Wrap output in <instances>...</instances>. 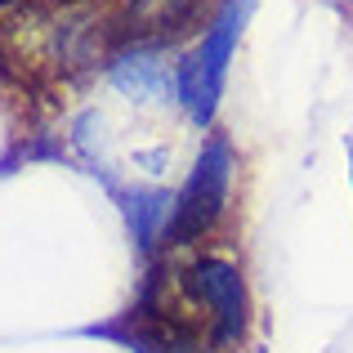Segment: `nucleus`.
<instances>
[{
	"instance_id": "obj_1",
	"label": "nucleus",
	"mask_w": 353,
	"mask_h": 353,
	"mask_svg": "<svg viewBox=\"0 0 353 353\" xmlns=\"http://www.w3.org/2000/svg\"><path fill=\"white\" fill-rule=\"evenodd\" d=\"M246 18H250V0H219L206 36H201L197 50L174 72L179 103L188 108V117L197 121V125H210V121H215L219 94H224V81H228V63H233L237 41H241V32H246Z\"/></svg>"
},
{
	"instance_id": "obj_2",
	"label": "nucleus",
	"mask_w": 353,
	"mask_h": 353,
	"mask_svg": "<svg viewBox=\"0 0 353 353\" xmlns=\"http://www.w3.org/2000/svg\"><path fill=\"white\" fill-rule=\"evenodd\" d=\"M233 174H237L233 143L224 134H210L188 170V183L174 197L170 224H165V246H192V241H201L219 224V215L228 206V192H233Z\"/></svg>"
},
{
	"instance_id": "obj_3",
	"label": "nucleus",
	"mask_w": 353,
	"mask_h": 353,
	"mask_svg": "<svg viewBox=\"0 0 353 353\" xmlns=\"http://www.w3.org/2000/svg\"><path fill=\"white\" fill-rule=\"evenodd\" d=\"M183 291L206 318V336L215 349H241L250 331V286L241 268L224 255H201L183 268Z\"/></svg>"
},
{
	"instance_id": "obj_4",
	"label": "nucleus",
	"mask_w": 353,
	"mask_h": 353,
	"mask_svg": "<svg viewBox=\"0 0 353 353\" xmlns=\"http://www.w3.org/2000/svg\"><path fill=\"white\" fill-rule=\"evenodd\" d=\"M90 336H108L117 340V345H125L130 353H210L206 340L197 327H188L183 318H174V313L157 309L152 295H143V300L134 304V309H125L117 322H103V327H90Z\"/></svg>"
},
{
	"instance_id": "obj_5",
	"label": "nucleus",
	"mask_w": 353,
	"mask_h": 353,
	"mask_svg": "<svg viewBox=\"0 0 353 353\" xmlns=\"http://www.w3.org/2000/svg\"><path fill=\"white\" fill-rule=\"evenodd\" d=\"M201 0H130L121 14V32L125 41H165V36L183 32L197 18Z\"/></svg>"
},
{
	"instance_id": "obj_6",
	"label": "nucleus",
	"mask_w": 353,
	"mask_h": 353,
	"mask_svg": "<svg viewBox=\"0 0 353 353\" xmlns=\"http://www.w3.org/2000/svg\"><path fill=\"white\" fill-rule=\"evenodd\" d=\"M170 210H174V197H170V192H130V197H125V219H130L134 241L143 250H152L157 241H165Z\"/></svg>"
},
{
	"instance_id": "obj_7",
	"label": "nucleus",
	"mask_w": 353,
	"mask_h": 353,
	"mask_svg": "<svg viewBox=\"0 0 353 353\" xmlns=\"http://www.w3.org/2000/svg\"><path fill=\"white\" fill-rule=\"evenodd\" d=\"M349 188H353V161H349Z\"/></svg>"
},
{
	"instance_id": "obj_8",
	"label": "nucleus",
	"mask_w": 353,
	"mask_h": 353,
	"mask_svg": "<svg viewBox=\"0 0 353 353\" xmlns=\"http://www.w3.org/2000/svg\"><path fill=\"white\" fill-rule=\"evenodd\" d=\"M5 5H14V0H0V9H5Z\"/></svg>"
},
{
	"instance_id": "obj_9",
	"label": "nucleus",
	"mask_w": 353,
	"mask_h": 353,
	"mask_svg": "<svg viewBox=\"0 0 353 353\" xmlns=\"http://www.w3.org/2000/svg\"><path fill=\"white\" fill-rule=\"evenodd\" d=\"M255 353H264V349H255Z\"/></svg>"
}]
</instances>
